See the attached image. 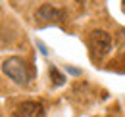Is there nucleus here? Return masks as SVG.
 Here are the masks:
<instances>
[{"label":"nucleus","mask_w":125,"mask_h":117,"mask_svg":"<svg viewBox=\"0 0 125 117\" xmlns=\"http://www.w3.org/2000/svg\"><path fill=\"white\" fill-rule=\"evenodd\" d=\"M14 117H46V115H44L42 104L29 100V102H21L14 109Z\"/></svg>","instance_id":"obj_3"},{"label":"nucleus","mask_w":125,"mask_h":117,"mask_svg":"<svg viewBox=\"0 0 125 117\" xmlns=\"http://www.w3.org/2000/svg\"><path fill=\"white\" fill-rule=\"evenodd\" d=\"M121 10H123V14H125V0L121 2Z\"/></svg>","instance_id":"obj_6"},{"label":"nucleus","mask_w":125,"mask_h":117,"mask_svg":"<svg viewBox=\"0 0 125 117\" xmlns=\"http://www.w3.org/2000/svg\"><path fill=\"white\" fill-rule=\"evenodd\" d=\"M63 12L62 10H58V8H54L52 4H42L39 10H37V21H41V23H54V21H58V19H62Z\"/></svg>","instance_id":"obj_4"},{"label":"nucleus","mask_w":125,"mask_h":117,"mask_svg":"<svg viewBox=\"0 0 125 117\" xmlns=\"http://www.w3.org/2000/svg\"><path fill=\"white\" fill-rule=\"evenodd\" d=\"M2 71L6 77H10L16 85H21V87H25V85H29V79H31V75H29V69H27V63L23 61L21 58H8L2 61Z\"/></svg>","instance_id":"obj_1"},{"label":"nucleus","mask_w":125,"mask_h":117,"mask_svg":"<svg viewBox=\"0 0 125 117\" xmlns=\"http://www.w3.org/2000/svg\"><path fill=\"white\" fill-rule=\"evenodd\" d=\"M48 73H50V79H52V85H56V87H62L63 83H65V77H63L54 65H50V69H48Z\"/></svg>","instance_id":"obj_5"},{"label":"nucleus","mask_w":125,"mask_h":117,"mask_svg":"<svg viewBox=\"0 0 125 117\" xmlns=\"http://www.w3.org/2000/svg\"><path fill=\"white\" fill-rule=\"evenodd\" d=\"M89 48H91V54L94 59H100L104 56H108L110 50H112V37L110 33L102 29H96L91 33L89 37Z\"/></svg>","instance_id":"obj_2"}]
</instances>
